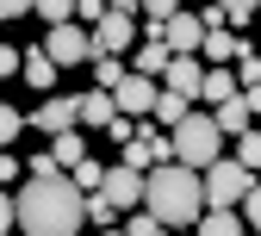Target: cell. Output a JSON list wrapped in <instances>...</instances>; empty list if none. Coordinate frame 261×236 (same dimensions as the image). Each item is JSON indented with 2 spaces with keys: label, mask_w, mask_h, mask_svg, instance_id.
<instances>
[{
  "label": "cell",
  "mask_w": 261,
  "mask_h": 236,
  "mask_svg": "<svg viewBox=\"0 0 261 236\" xmlns=\"http://www.w3.org/2000/svg\"><path fill=\"white\" fill-rule=\"evenodd\" d=\"M243 99H249V112H261V81H255V87H243Z\"/></svg>",
  "instance_id": "cell-37"
},
{
  "label": "cell",
  "mask_w": 261,
  "mask_h": 236,
  "mask_svg": "<svg viewBox=\"0 0 261 236\" xmlns=\"http://www.w3.org/2000/svg\"><path fill=\"white\" fill-rule=\"evenodd\" d=\"M19 62H25V56H19L13 44H0V75H19Z\"/></svg>",
  "instance_id": "cell-36"
},
{
  "label": "cell",
  "mask_w": 261,
  "mask_h": 236,
  "mask_svg": "<svg viewBox=\"0 0 261 236\" xmlns=\"http://www.w3.org/2000/svg\"><path fill=\"white\" fill-rule=\"evenodd\" d=\"M199 236H249V224H243V212H205L199 224H193Z\"/></svg>",
  "instance_id": "cell-17"
},
{
  "label": "cell",
  "mask_w": 261,
  "mask_h": 236,
  "mask_svg": "<svg viewBox=\"0 0 261 236\" xmlns=\"http://www.w3.org/2000/svg\"><path fill=\"white\" fill-rule=\"evenodd\" d=\"M199 81H205V62L199 56H168V69H162V87H168V93L199 99Z\"/></svg>",
  "instance_id": "cell-11"
},
{
  "label": "cell",
  "mask_w": 261,
  "mask_h": 236,
  "mask_svg": "<svg viewBox=\"0 0 261 236\" xmlns=\"http://www.w3.org/2000/svg\"><path fill=\"white\" fill-rule=\"evenodd\" d=\"M243 50H249V44H243V38H230V31H205L199 62H205V69H230V62H237Z\"/></svg>",
  "instance_id": "cell-13"
},
{
  "label": "cell",
  "mask_w": 261,
  "mask_h": 236,
  "mask_svg": "<svg viewBox=\"0 0 261 236\" xmlns=\"http://www.w3.org/2000/svg\"><path fill=\"white\" fill-rule=\"evenodd\" d=\"M199 187H205V212H237L243 199H249V187H255V174H249L237 155H218L205 174H199Z\"/></svg>",
  "instance_id": "cell-4"
},
{
  "label": "cell",
  "mask_w": 261,
  "mask_h": 236,
  "mask_svg": "<svg viewBox=\"0 0 261 236\" xmlns=\"http://www.w3.org/2000/svg\"><path fill=\"white\" fill-rule=\"evenodd\" d=\"M50 174H62V168H56V155L44 149V155H31V168H25V180H50Z\"/></svg>",
  "instance_id": "cell-32"
},
{
  "label": "cell",
  "mask_w": 261,
  "mask_h": 236,
  "mask_svg": "<svg viewBox=\"0 0 261 236\" xmlns=\"http://www.w3.org/2000/svg\"><path fill=\"white\" fill-rule=\"evenodd\" d=\"M50 155H56V168H62V174H69L75 162H87V137H81V130H62V137L50 143Z\"/></svg>",
  "instance_id": "cell-19"
},
{
  "label": "cell",
  "mask_w": 261,
  "mask_h": 236,
  "mask_svg": "<svg viewBox=\"0 0 261 236\" xmlns=\"http://www.w3.org/2000/svg\"><path fill=\"white\" fill-rule=\"evenodd\" d=\"M44 56L56 62V69H81V62H93L100 50H93V31L87 25H50V38H44Z\"/></svg>",
  "instance_id": "cell-5"
},
{
  "label": "cell",
  "mask_w": 261,
  "mask_h": 236,
  "mask_svg": "<svg viewBox=\"0 0 261 236\" xmlns=\"http://www.w3.org/2000/svg\"><path fill=\"white\" fill-rule=\"evenodd\" d=\"M31 13V0H0V25H7V19H25Z\"/></svg>",
  "instance_id": "cell-35"
},
{
  "label": "cell",
  "mask_w": 261,
  "mask_h": 236,
  "mask_svg": "<svg viewBox=\"0 0 261 236\" xmlns=\"http://www.w3.org/2000/svg\"><path fill=\"white\" fill-rule=\"evenodd\" d=\"M174 236H187V230H174ZM193 236H199V230H193Z\"/></svg>",
  "instance_id": "cell-40"
},
{
  "label": "cell",
  "mask_w": 261,
  "mask_h": 236,
  "mask_svg": "<svg viewBox=\"0 0 261 236\" xmlns=\"http://www.w3.org/2000/svg\"><path fill=\"white\" fill-rule=\"evenodd\" d=\"M218 7L230 13V25H243V19H255V7H261V0H218Z\"/></svg>",
  "instance_id": "cell-34"
},
{
  "label": "cell",
  "mask_w": 261,
  "mask_h": 236,
  "mask_svg": "<svg viewBox=\"0 0 261 236\" xmlns=\"http://www.w3.org/2000/svg\"><path fill=\"white\" fill-rule=\"evenodd\" d=\"M75 112H81V124H87V130H112V118H118V106H112V93H106V87L75 93Z\"/></svg>",
  "instance_id": "cell-12"
},
{
  "label": "cell",
  "mask_w": 261,
  "mask_h": 236,
  "mask_svg": "<svg viewBox=\"0 0 261 236\" xmlns=\"http://www.w3.org/2000/svg\"><path fill=\"white\" fill-rule=\"evenodd\" d=\"M249 236H255V230H249Z\"/></svg>",
  "instance_id": "cell-41"
},
{
  "label": "cell",
  "mask_w": 261,
  "mask_h": 236,
  "mask_svg": "<svg viewBox=\"0 0 261 236\" xmlns=\"http://www.w3.org/2000/svg\"><path fill=\"white\" fill-rule=\"evenodd\" d=\"M19 130H25V112H19V106H0V149H7Z\"/></svg>",
  "instance_id": "cell-27"
},
{
  "label": "cell",
  "mask_w": 261,
  "mask_h": 236,
  "mask_svg": "<svg viewBox=\"0 0 261 236\" xmlns=\"http://www.w3.org/2000/svg\"><path fill=\"white\" fill-rule=\"evenodd\" d=\"M237 212H243V224H249V230L261 236V180L249 187V199H243V205H237Z\"/></svg>",
  "instance_id": "cell-29"
},
{
  "label": "cell",
  "mask_w": 261,
  "mask_h": 236,
  "mask_svg": "<svg viewBox=\"0 0 261 236\" xmlns=\"http://www.w3.org/2000/svg\"><path fill=\"white\" fill-rule=\"evenodd\" d=\"M69 180H75V187H81V199H87V193H100V180H106V168H100V162L87 155V162H75V168H69Z\"/></svg>",
  "instance_id": "cell-22"
},
{
  "label": "cell",
  "mask_w": 261,
  "mask_h": 236,
  "mask_svg": "<svg viewBox=\"0 0 261 236\" xmlns=\"http://www.w3.org/2000/svg\"><path fill=\"white\" fill-rule=\"evenodd\" d=\"M106 7H112V13H137L143 0H106Z\"/></svg>",
  "instance_id": "cell-38"
},
{
  "label": "cell",
  "mask_w": 261,
  "mask_h": 236,
  "mask_svg": "<svg viewBox=\"0 0 261 236\" xmlns=\"http://www.w3.org/2000/svg\"><path fill=\"white\" fill-rule=\"evenodd\" d=\"M87 69H93V87H106V93H112V87L130 75V69H124V56H93Z\"/></svg>",
  "instance_id": "cell-21"
},
{
  "label": "cell",
  "mask_w": 261,
  "mask_h": 236,
  "mask_svg": "<svg viewBox=\"0 0 261 236\" xmlns=\"http://www.w3.org/2000/svg\"><path fill=\"white\" fill-rule=\"evenodd\" d=\"M100 193L112 199V205L118 212H130V205H143V174H137V168H106V180H100Z\"/></svg>",
  "instance_id": "cell-10"
},
{
  "label": "cell",
  "mask_w": 261,
  "mask_h": 236,
  "mask_svg": "<svg viewBox=\"0 0 261 236\" xmlns=\"http://www.w3.org/2000/svg\"><path fill=\"white\" fill-rule=\"evenodd\" d=\"M162 44H168V56H199V44H205L199 13H174L168 25H162Z\"/></svg>",
  "instance_id": "cell-9"
},
{
  "label": "cell",
  "mask_w": 261,
  "mask_h": 236,
  "mask_svg": "<svg viewBox=\"0 0 261 236\" xmlns=\"http://www.w3.org/2000/svg\"><path fill=\"white\" fill-rule=\"evenodd\" d=\"M19 205V236H81L87 212H81V187L69 174H50V180H25L13 193Z\"/></svg>",
  "instance_id": "cell-1"
},
{
  "label": "cell",
  "mask_w": 261,
  "mask_h": 236,
  "mask_svg": "<svg viewBox=\"0 0 261 236\" xmlns=\"http://www.w3.org/2000/svg\"><path fill=\"white\" fill-rule=\"evenodd\" d=\"M237 162L249 168V174H261V130H243L237 137Z\"/></svg>",
  "instance_id": "cell-25"
},
{
  "label": "cell",
  "mask_w": 261,
  "mask_h": 236,
  "mask_svg": "<svg viewBox=\"0 0 261 236\" xmlns=\"http://www.w3.org/2000/svg\"><path fill=\"white\" fill-rule=\"evenodd\" d=\"M124 236H174V230H168V224H155L149 212H137V218H130V230H124Z\"/></svg>",
  "instance_id": "cell-31"
},
{
  "label": "cell",
  "mask_w": 261,
  "mask_h": 236,
  "mask_svg": "<svg viewBox=\"0 0 261 236\" xmlns=\"http://www.w3.org/2000/svg\"><path fill=\"white\" fill-rule=\"evenodd\" d=\"M137 13H143V25H168V19L180 13V0H143Z\"/></svg>",
  "instance_id": "cell-26"
},
{
  "label": "cell",
  "mask_w": 261,
  "mask_h": 236,
  "mask_svg": "<svg viewBox=\"0 0 261 236\" xmlns=\"http://www.w3.org/2000/svg\"><path fill=\"white\" fill-rule=\"evenodd\" d=\"M212 118H218V130H224V137H243V130H249V99L237 93V99H224V106H212Z\"/></svg>",
  "instance_id": "cell-15"
},
{
  "label": "cell",
  "mask_w": 261,
  "mask_h": 236,
  "mask_svg": "<svg viewBox=\"0 0 261 236\" xmlns=\"http://www.w3.org/2000/svg\"><path fill=\"white\" fill-rule=\"evenodd\" d=\"M255 81H261V56L243 50V56H237V87H255Z\"/></svg>",
  "instance_id": "cell-28"
},
{
  "label": "cell",
  "mask_w": 261,
  "mask_h": 236,
  "mask_svg": "<svg viewBox=\"0 0 261 236\" xmlns=\"http://www.w3.org/2000/svg\"><path fill=\"white\" fill-rule=\"evenodd\" d=\"M19 230V205H13V193H0V236H13Z\"/></svg>",
  "instance_id": "cell-33"
},
{
  "label": "cell",
  "mask_w": 261,
  "mask_h": 236,
  "mask_svg": "<svg viewBox=\"0 0 261 236\" xmlns=\"http://www.w3.org/2000/svg\"><path fill=\"white\" fill-rule=\"evenodd\" d=\"M187 112H193V99H180V93H168V87H162V93H155V112H149V118H155L162 130H174Z\"/></svg>",
  "instance_id": "cell-18"
},
{
  "label": "cell",
  "mask_w": 261,
  "mask_h": 236,
  "mask_svg": "<svg viewBox=\"0 0 261 236\" xmlns=\"http://www.w3.org/2000/svg\"><path fill=\"white\" fill-rule=\"evenodd\" d=\"M81 212H87V224H100V230H112V218H118V205H112L106 193H87V199H81Z\"/></svg>",
  "instance_id": "cell-23"
},
{
  "label": "cell",
  "mask_w": 261,
  "mask_h": 236,
  "mask_svg": "<svg viewBox=\"0 0 261 236\" xmlns=\"http://www.w3.org/2000/svg\"><path fill=\"white\" fill-rule=\"evenodd\" d=\"M19 75H25V81H31V87H56V62H50V56H44V50H31V56H25V62H19Z\"/></svg>",
  "instance_id": "cell-20"
},
{
  "label": "cell",
  "mask_w": 261,
  "mask_h": 236,
  "mask_svg": "<svg viewBox=\"0 0 261 236\" xmlns=\"http://www.w3.org/2000/svg\"><path fill=\"white\" fill-rule=\"evenodd\" d=\"M168 149H174V162H180V168L205 174V168L224 155V130H218V118H212V112H187V118L168 130Z\"/></svg>",
  "instance_id": "cell-3"
},
{
  "label": "cell",
  "mask_w": 261,
  "mask_h": 236,
  "mask_svg": "<svg viewBox=\"0 0 261 236\" xmlns=\"http://www.w3.org/2000/svg\"><path fill=\"white\" fill-rule=\"evenodd\" d=\"M143 38V25H137V13H106L100 25H93V50L100 56H130V44Z\"/></svg>",
  "instance_id": "cell-6"
},
{
  "label": "cell",
  "mask_w": 261,
  "mask_h": 236,
  "mask_svg": "<svg viewBox=\"0 0 261 236\" xmlns=\"http://www.w3.org/2000/svg\"><path fill=\"white\" fill-rule=\"evenodd\" d=\"M31 130H44V137H62V130H81V112L69 93H50L38 112H31Z\"/></svg>",
  "instance_id": "cell-8"
},
{
  "label": "cell",
  "mask_w": 261,
  "mask_h": 236,
  "mask_svg": "<svg viewBox=\"0 0 261 236\" xmlns=\"http://www.w3.org/2000/svg\"><path fill=\"white\" fill-rule=\"evenodd\" d=\"M130 69L149 75V81H162V69H168V44H162V38H137V56H130Z\"/></svg>",
  "instance_id": "cell-14"
},
{
  "label": "cell",
  "mask_w": 261,
  "mask_h": 236,
  "mask_svg": "<svg viewBox=\"0 0 261 236\" xmlns=\"http://www.w3.org/2000/svg\"><path fill=\"white\" fill-rule=\"evenodd\" d=\"M31 13H38L44 25H69L75 19V0H31Z\"/></svg>",
  "instance_id": "cell-24"
},
{
  "label": "cell",
  "mask_w": 261,
  "mask_h": 236,
  "mask_svg": "<svg viewBox=\"0 0 261 236\" xmlns=\"http://www.w3.org/2000/svg\"><path fill=\"white\" fill-rule=\"evenodd\" d=\"M155 93H162V81H149V75L130 69V75L112 87V106H118V118H149V112H155Z\"/></svg>",
  "instance_id": "cell-7"
},
{
  "label": "cell",
  "mask_w": 261,
  "mask_h": 236,
  "mask_svg": "<svg viewBox=\"0 0 261 236\" xmlns=\"http://www.w3.org/2000/svg\"><path fill=\"white\" fill-rule=\"evenodd\" d=\"M143 212L155 224H168V230H193V224L205 218V187H199V174L180 168V162L149 168V174H143Z\"/></svg>",
  "instance_id": "cell-2"
},
{
  "label": "cell",
  "mask_w": 261,
  "mask_h": 236,
  "mask_svg": "<svg viewBox=\"0 0 261 236\" xmlns=\"http://www.w3.org/2000/svg\"><path fill=\"white\" fill-rule=\"evenodd\" d=\"M106 13H112V7H106V0H75V19H81L87 31H93V25H100Z\"/></svg>",
  "instance_id": "cell-30"
},
{
  "label": "cell",
  "mask_w": 261,
  "mask_h": 236,
  "mask_svg": "<svg viewBox=\"0 0 261 236\" xmlns=\"http://www.w3.org/2000/svg\"><path fill=\"white\" fill-rule=\"evenodd\" d=\"M100 236H124V230H100Z\"/></svg>",
  "instance_id": "cell-39"
},
{
  "label": "cell",
  "mask_w": 261,
  "mask_h": 236,
  "mask_svg": "<svg viewBox=\"0 0 261 236\" xmlns=\"http://www.w3.org/2000/svg\"><path fill=\"white\" fill-rule=\"evenodd\" d=\"M243 87H237V75L230 69H205V81H199V99L205 106H224V99H237Z\"/></svg>",
  "instance_id": "cell-16"
}]
</instances>
